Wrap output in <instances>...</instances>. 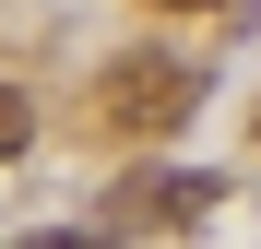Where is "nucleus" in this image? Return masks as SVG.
I'll return each mask as SVG.
<instances>
[{
	"instance_id": "f257e3e1",
	"label": "nucleus",
	"mask_w": 261,
	"mask_h": 249,
	"mask_svg": "<svg viewBox=\"0 0 261 249\" xmlns=\"http://www.w3.org/2000/svg\"><path fill=\"white\" fill-rule=\"evenodd\" d=\"M190 95H202V83L178 71V60H107V83H95V119H107V131H178V119H190Z\"/></svg>"
},
{
	"instance_id": "f03ea898",
	"label": "nucleus",
	"mask_w": 261,
	"mask_h": 249,
	"mask_svg": "<svg viewBox=\"0 0 261 249\" xmlns=\"http://www.w3.org/2000/svg\"><path fill=\"white\" fill-rule=\"evenodd\" d=\"M202 202H214V178H190V166H143V178H130V202H119L107 226H190Z\"/></svg>"
},
{
	"instance_id": "7ed1b4c3",
	"label": "nucleus",
	"mask_w": 261,
	"mask_h": 249,
	"mask_svg": "<svg viewBox=\"0 0 261 249\" xmlns=\"http://www.w3.org/2000/svg\"><path fill=\"white\" fill-rule=\"evenodd\" d=\"M24 131H36V107L12 95V83H0V166H12V154H24Z\"/></svg>"
},
{
	"instance_id": "20e7f679",
	"label": "nucleus",
	"mask_w": 261,
	"mask_h": 249,
	"mask_svg": "<svg viewBox=\"0 0 261 249\" xmlns=\"http://www.w3.org/2000/svg\"><path fill=\"white\" fill-rule=\"evenodd\" d=\"M12 249H107V237H83V226H48V237H12Z\"/></svg>"
},
{
	"instance_id": "39448f33",
	"label": "nucleus",
	"mask_w": 261,
	"mask_h": 249,
	"mask_svg": "<svg viewBox=\"0 0 261 249\" xmlns=\"http://www.w3.org/2000/svg\"><path fill=\"white\" fill-rule=\"evenodd\" d=\"M154 12H202V0H154Z\"/></svg>"
}]
</instances>
